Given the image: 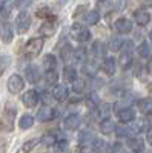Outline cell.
I'll return each instance as SVG.
<instances>
[{
    "label": "cell",
    "instance_id": "13",
    "mask_svg": "<svg viewBox=\"0 0 152 153\" xmlns=\"http://www.w3.org/2000/svg\"><path fill=\"white\" fill-rule=\"evenodd\" d=\"M111 109H112V106H111V104H108V103L98 104V106L95 107V110H94L95 118H98V120H105V118H108V115H109Z\"/></svg>",
    "mask_w": 152,
    "mask_h": 153
},
{
    "label": "cell",
    "instance_id": "46",
    "mask_svg": "<svg viewBox=\"0 0 152 153\" xmlns=\"http://www.w3.org/2000/svg\"><path fill=\"white\" fill-rule=\"evenodd\" d=\"M114 153H115V152H114Z\"/></svg>",
    "mask_w": 152,
    "mask_h": 153
},
{
    "label": "cell",
    "instance_id": "20",
    "mask_svg": "<svg viewBox=\"0 0 152 153\" xmlns=\"http://www.w3.org/2000/svg\"><path fill=\"white\" fill-rule=\"evenodd\" d=\"M100 98H98V95L95 94V92H91V94H88V97L85 98V104L89 107V109H94V107H97L100 103Z\"/></svg>",
    "mask_w": 152,
    "mask_h": 153
},
{
    "label": "cell",
    "instance_id": "38",
    "mask_svg": "<svg viewBox=\"0 0 152 153\" xmlns=\"http://www.w3.org/2000/svg\"><path fill=\"white\" fill-rule=\"evenodd\" d=\"M37 143H39V139H31V141L25 143V144H23V152H25V153L31 152V150H32V149L37 146Z\"/></svg>",
    "mask_w": 152,
    "mask_h": 153
},
{
    "label": "cell",
    "instance_id": "9",
    "mask_svg": "<svg viewBox=\"0 0 152 153\" xmlns=\"http://www.w3.org/2000/svg\"><path fill=\"white\" fill-rule=\"evenodd\" d=\"M117 117L121 123H131L135 120V110L132 107H124L117 112Z\"/></svg>",
    "mask_w": 152,
    "mask_h": 153
},
{
    "label": "cell",
    "instance_id": "30",
    "mask_svg": "<svg viewBox=\"0 0 152 153\" xmlns=\"http://www.w3.org/2000/svg\"><path fill=\"white\" fill-rule=\"evenodd\" d=\"M55 65H57V60L54 55H45L43 58V66L46 71H51V69H55Z\"/></svg>",
    "mask_w": 152,
    "mask_h": 153
},
{
    "label": "cell",
    "instance_id": "19",
    "mask_svg": "<svg viewBox=\"0 0 152 153\" xmlns=\"http://www.w3.org/2000/svg\"><path fill=\"white\" fill-rule=\"evenodd\" d=\"M74 58L77 63H80V65H85L86 60H88V52L85 48H77L74 51Z\"/></svg>",
    "mask_w": 152,
    "mask_h": 153
},
{
    "label": "cell",
    "instance_id": "14",
    "mask_svg": "<svg viewBox=\"0 0 152 153\" xmlns=\"http://www.w3.org/2000/svg\"><path fill=\"white\" fill-rule=\"evenodd\" d=\"M135 22L138 26H146V25L151 22V14L145 9H138L135 12Z\"/></svg>",
    "mask_w": 152,
    "mask_h": 153
},
{
    "label": "cell",
    "instance_id": "10",
    "mask_svg": "<svg viewBox=\"0 0 152 153\" xmlns=\"http://www.w3.org/2000/svg\"><path fill=\"white\" fill-rule=\"evenodd\" d=\"M57 31V23L54 19H51L48 22H45L42 26H40V34L45 35V37H51V35H54Z\"/></svg>",
    "mask_w": 152,
    "mask_h": 153
},
{
    "label": "cell",
    "instance_id": "21",
    "mask_svg": "<svg viewBox=\"0 0 152 153\" xmlns=\"http://www.w3.org/2000/svg\"><path fill=\"white\" fill-rule=\"evenodd\" d=\"M128 146L132 152H142L145 149L143 146V139L142 138H131L129 141H128Z\"/></svg>",
    "mask_w": 152,
    "mask_h": 153
},
{
    "label": "cell",
    "instance_id": "4",
    "mask_svg": "<svg viewBox=\"0 0 152 153\" xmlns=\"http://www.w3.org/2000/svg\"><path fill=\"white\" fill-rule=\"evenodd\" d=\"M25 87V81L20 75L14 74V75H11V78L8 80V91L11 94H19L22 89Z\"/></svg>",
    "mask_w": 152,
    "mask_h": 153
},
{
    "label": "cell",
    "instance_id": "44",
    "mask_svg": "<svg viewBox=\"0 0 152 153\" xmlns=\"http://www.w3.org/2000/svg\"><path fill=\"white\" fill-rule=\"evenodd\" d=\"M149 40H151V42H152V31H151V32H149Z\"/></svg>",
    "mask_w": 152,
    "mask_h": 153
},
{
    "label": "cell",
    "instance_id": "45",
    "mask_svg": "<svg viewBox=\"0 0 152 153\" xmlns=\"http://www.w3.org/2000/svg\"><path fill=\"white\" fill-rule=\"evenodd\" d=\"M149 91H151V92H152V83H151V84H149Z\"/></svg>",
    "mask_w": 152,
    "mask_h": 153
},
{
    "label": "cell",
    "instance_id": "15",
    "mask_svg": "<svg viewBox=\"0 0 152 153\" xmlns=\"http://www.w3.org/2000/svg\"><path fill=\"white\" fill-rule=\"evenodd\" d=\"M11 11H12L11 0H0V19H3V20L9 19Z\"/></svg>",
    "mask_w": 152,
    "mask_h": 153
},
{
    "label": "cell",
    "instance_id": "28",
    "mask_svg": "<svg viewBox=\"0 0 152 153\" xmlns=\"http://www.w3.org/2000/svg\"><path fill=\"white\" fill-rule=\"evenodd\" d=\"M72 89H74L75 94H82L85 89H86V81L83 78H75L72 81Z\"/></svg>",
    "mask_w": 152,
    "mask_h": 153
},
{
    "label": "cell",
    "instance_id": "25",
    "mask_svg": "<svg viewBox=\"0 0 152 153\" xmlns=\"http://www.w3.org/2000/svg\"><path fill=\"white\" fill-rule=\"evenodd\" d=\"M2 40L5 42V43H9L11 40H12V28H11V25L9 23H6V25H3L2 26Z\"/></svg>",
    "mask_w": 152,
    "mask_h": 153
},
{
    "label": "cell",
    "instance_id": "24",
    "mask_svg": "<svg viewBox=\"0 0 152 153\" xmlns=\"http://www.w3.org/2000/svg\"><path fill=\"white\" fill-rule=\"evenodd\" d=\"M79 141H80V144H83V146H88V144L94 143V141H95V138H94V135H92L91 132L85 130V132H82V133L79 135Z\"/></svg>",
    "mask_w": 152,
    "mask_h": 153
},
{
    "label": "cell",
    "instance_id": "6",
    "mask_svg": "<svg viewBox=\"0 0 152 153\" xmlns=\"http://www.w3.org/2000/svg\"><path fill=\"white\" fill-rule=\"evenodd\" d=\"M80 121H82L80 115H77V113H69L68 117L65 118V121H63V127H65L66 130H75V129L80 126Z\"/></svg>",
    "mask_w": 152,
    "mask_h": 153
},
{
    "label": "cell",
    "instance_id": "11",
    "mask_svg": "<svg viewBox=\"0 0 152 153\" xmlns=\"http://www.w3.org/2000/svg\"><path fill=\"white\" fill-rule=\"evenodd\" d=\"M115 69H117L115 58H112V57L105 58L103 63H101V71H103L106 75H109V76H112L114 74H115Z\"/></svg>",
    "mask_w": 152,
    "mask_h": 153
},
{
    "label": "cell",
    "instance_id": "36",
    "mask_svg": "<svg viewBox=\"0 0 152 153\" xmlns=\"http://www.w3.org/2000/svg\"><path fill=\"white\" fill-rule=\"evenodd\" d=\"M9 63H11V58L8 55H0V75L6 71V68L9 66Z\"/></svg>",
    "mask_w": 152,
    "mask_h": 153
},
{
    "label": "cell",
    "instance_id": "7",
    "mask_svg": "<svg viewBox=\"0 0 152 153\" xmlns=\"http://www.w3.org/2000/svg\"><path fill=\"white\" fill-rule=\"evenodd\" d=\"M55 115H57V112L51 107V106H43V107L39 110V113H37V118H39V121H42V123H46V121L54 120Z\"/></svg>",
    "mask_w": 152,
    "mask_h": 153
},
{
    "label": "cell",
    "instance_id": "1",
    "mask_svg": "<svg viewBox=\"0 0 152 153\" xmlns=\"http://www.w3.org/2000/svg\"><path fill=\"white\" fill-rule=\"evenodd\" d=\"M69 35L72 40L79 42V43H86L88 40H91V32L88 28H85L80 23H74L71 29H69Z\"/></svg>",
    "mask_w": 152,
    "mask_h": 153
},
{
    "label": "cell",
    "instance_id": "3",
    "mask_svg": "<svg viewBox=\"0 0 152 153\" xmlns=\"http://www.w3.org/2000/svg\"><path fill=\"white\" fill-rule=\"evenodd\" d=\"M31 26V16L28 12H20L16 19V28L19 31V34H25Z\"/></svg>",
    "mask_w": 152,
    "mask_h": 153
},
{
    "label": "cell",
    "instance_id": "5",
    "mask_svg": "<svg viewBox=\"0 0 152 153\" xmlns=\"http://www.w3.org/2000/svg\"><path fill=\"white\" fill-rule=\"evenodd\" d=\"M14 117H16V107L12 104H6V109H5V113H3V124L8 130H12Z\"/></svg>",
    "mask_w": 152,
    "mask_h": 153
},
{
    "label": "cell",
    "instance_id": "22",
    "mask_svg": "<svg viewBox=\"0 0 152 153\" xmlns=\"http://www.w3.org/2000/svg\"><path fill=\"white\" fill-rule=\"evenodd\" d=\"M57 80H58V74H57L55 69L46 71V74H45V81H46V84L55 86V84H57Z\"/></svg>",
    "mask_w": 152,
    "mask_h": 153
},
{
    "label": "cell",
    "instance_id": "34",
    "mask_svg": "<svg viewBox=\"0 0 152 153\" xmlns=\"http://www.w3.org/2000/svg\"><path fill=\"white\" fill-rule=\"evenodd\" d=\"M57 139H58V138H57L54 133L49 132V133H46V135L42 138V143H43L45 146H54V144L57 143Z\"/></svg>",
    "mask_w": 152,
    "mask_h": 153
},
{
    "label": "cell",
    "instance_id": "17",
    "mask_svg": "<svg viewBox=\"0 0 152 153\" xmlns=\"http://www.w3.org/2000/svg\"><path fill=\"white\" fill-rule=\"evenodd\" d=\"M100 130H101V133L109 135V133H112L114 130H115V124H114V121H111L109 118H105L100 123Z\"/></svg>",
    "mask_w": 152,
    "mask_h": 153
},
{
    "label": "cell",
    "instance_id": "26",
    "mask_svg": "<svg viewBox=\"0 0 152 153\" xmlns=\"http://www.w3.org/2000/svg\"><path fill=\"white\" fill-rule=\"evenodd\" d=\"M85 19H86V22L89 23V25H95V23H98V20H100V12H98L97 9L88 11L86 16H85Z\"/></svg>",
    "mask_w": 152,
    "mask_h": 153
},
{
    "label": "cell",
    "instance_id": "2",
    "mask_svg": "<svg viewBox=\"0 0 152 153\" xmlns=\"http://www.w3.org/2000/svg\"><path fill=\"white\" fill-rule=\"evenodd\" d=\"M42 48H43V38H31L25 45V55H26V58H35L42 52Z\"/></svg>",
    "mask_w": 152,
    "mask_h": 153
},
{
    "label": "cell",
    "instance_id": "29",
    "mask_svg": "<svg viewBox=\"0 0 152 153\" xmlns=\"http://www.w3.org/2000/svg\"><path fill=\"white\" fill-rule=\"evenodd\" d=\"M138 109L143 113H151L152 112V100H140L138 101Z\"/></svg>",
    "mask_w": 152,
    "mask_h": 153
},
{
    "label": "cell",
    "instance_id": "39",
    "mask_svg": "<svg viewBox=\"0 0 152 153\" xmlns=\"http://www.w3.org/2000/svg\"><path fill=\"white\" fill-rule=\"evenodd\" d=\"M54 146H55L57 152H65L68 149V141H66V139H57V143Z\"/></svg>",
    "mask_w": 152,
    "mask_h": 153
},
{
    "label": "cell",
    "instance_id": "32",
    "mask_svg": "<svg viewBox=\"0 0 152 153\" xmlns=\"http://www.w3.org/2000/svg\"><path fill=\"white\" fill-rule=\"evenodd\" d=\"M74 52H72V48H71V45H65L61 49H60V57H61V60L63 61H68L69 60V57L72 55Z\"/></svg>",
    "mask_w": 152,
    "mask_h": 153
},
{
    "label": "cell",
    "instance_id": "35",
    "mask_svg": "<svg viewBox=\"0 0 152 153\" xmlns=\"http://www.w3.org/2000/svg\"><path fill=\"white\" fill-rule=\"evenodd\" d=\"M37 17L48 19V20L54 19V16H52V12H51V9H49V8H40V9H37Z\"/></svg>",
    "mask_w": 152,
    "mask_h": 153
},
{
    "label": "cell",
    "instance_id": "33",
    "mask_svg": "<svg viewBox=\"0 0 152 153\" xmlns=\"http://www.w3.org/2000/svg\"><path fill=\"white\" fill-rule=\"evenodd\" d=\"M91 49H92V54L95 57H101V55H103V52H105V45L101 43V42H95Z\"/></svg>",
    "mask_w": 152,
    "mask_h": 153
},
{
    "label": "cell",
    "instance_id": "43",
    "mask_svg": "<svg viewBox=\"0 0 152 153\" xmlns=\"http://www.w3.org/2000/svg\"><path fill=\"white\" fill-rule=\"evenodd\" d=\"M148 115H149V121L152 123V112H151V113H148Z\"/></svg>",
    "mask_w": 152,
    "mask_h": 153
},
{
    "label": "cell",
    "instance_id": "23",
    "mask_svg": "<svg viewBox=\"0 0 152 153\" xmlns=\"http://www.w3.org/2000/svg\"><path fill=\"white\" fill-rule=\"evenodd\" d=\"M124 45H126V40H123V38H112L109 42V49L114 51V52H118V51H123Z\"/></svg>",
    "mask_w": 152,
    "mask_h": 153
},
{
    "label": "cell",
    "instance_id": "41",
    "mask_svg": "<svg viewBox=\"0 0 152 153\" xmlns=\"http://www.w3.org/2000/svg\"><path fill=\"white\" fill-rule=\"evenodd\" d=\"M85 69H86V72H88V74H91V75H94V74L97 72L98 66L95 65V63H94V65H92V63H89V65H85Z\"/></svg>",
    "mask_w": 152,
    "mask_h": 153
},
{
    "label": "cell",
    "instance_id": "16",
    "mask_svg": "<svg viewBox=\"0 0 152 153\" xmlns=\"http://www.w3.org/2000/svg\"><path fill=\"white\" fill-rule=\"evenodd\" d=\"M25 74H26V78H28L29 83H37L40 80V71H39V68L34 66V65H31Z\"/></svg>",
    "mask_w": 152,
    "mask_h": 153
},
{
    "label": "cell",
    "instance_id": "8",
    "mask_svg": "<svg viewBox=\"0 0 152 153\" xmlns=\"http://www.w3.org/2000/svg\"><path fill=\"white\" fill-rule=\"evenodd\" d=\"M22 101L26 107H34V106H37V103H39V94H37L35 91H28V92L23 94Z\"/></svg>",
    "mask_w": 152,
    "mask_h": 153
},
{
    "label": "cell",
    "instance_id": "40",
    "mask_svg": "<svg viewBox=\"0 0 152 153\" xmlns=\"http://www.w3.org/2000/svg\"><path fill=\"white\" fill-rule=\"evenodd\" d=\"M31 3H32V0H16V6L19 9H26L31 6Z\"/></svg>",
    "mask_w": 152,
    "mask_h": 153
},
{
    "label": "cell",
    "instance_id": "31",
    "mask_svg": "<svg viewBox=\"0 0 152 153\" xmlns=\"http://www.w3.org/2000/svg\"><path fill=\"white\" fill-rule=\"evenodd\" d=\"M32 124H34V118L31 115H23L20 118V123H19L20 129H29V127H32Z\"/></svg>",
    "mask_w": 152,
    "mask_h": 153
},
{
    "label": "cell",
    "instance_id": "37",
    "mask_svg": "<svg viewBox=\"0 0 152 153\" xmlns=\"http://www.w3.org/2000/svg\"><path fill=\"white\" fill-rule=\"evenodd\" d=\"M138 55L140 57H149L151 55V49H149L148 43H142L140 46H138Z\"/></svg>",
    "mask_w": 152,
    "mask_h": 153
},
{
    "label": "cell",
    "instance_id": "12",
    "mask_svg": "<svg viewBox=\"0 0 152 153\" xmlns=\"http://www.w3.org/2000/svg\"><path fill=\"white\" fill-rule=\"evenodd\" d=\"M115 29L120 34H129L132 31V22L129 19H118L115 22Z\"/></svg>",
    "mask_w": 152,
    "mask_h": 153
},
{
    "label": "cell",
    "instance_id": "27",
    "mask_svg": "<svg viewBox=\"0 0 152 153\" xmlns=\"http://www.w3.org/2000/svg\"><path fill=\"white\" fill-rule=\"evenodd\" d=\"M63 76H65V81L72 83L75 78H77V74H75V69L72 66H66L63 69Z\"/></svg>",
    "mask_w": 152,
    "mask_h": 153
},
{
    "label": "cell",
    "instance_id": "42",
    "mask_svg": "<svg viewBox=\"0 0 152 153\" xmlns=\"http://www.w3.org/2000/svg\"><path fill=\"white\" fill-rule=\"evenodd\" d=\"M146 139H148V143L152 146V127L148 130V133H146Z\"/></svg>",
    "mask_w": 152,
    "mask_h": 153
},
{
    "label": "cell",
    "instance_id": "18",
    "mask_svg": "<svg viewBox=\"0 0 152 153\" xmlns=\"http://www.w3.org/2000/svg\"><path fill=\"white\" fill-rule=\"evenodd\" d=\"M52 97L57 100V101H63L68 98V89L65 86H55L52 89Z\"/></svg>",
    "mask_w": 152,
    "mask_h": 153
}]
</instances>
